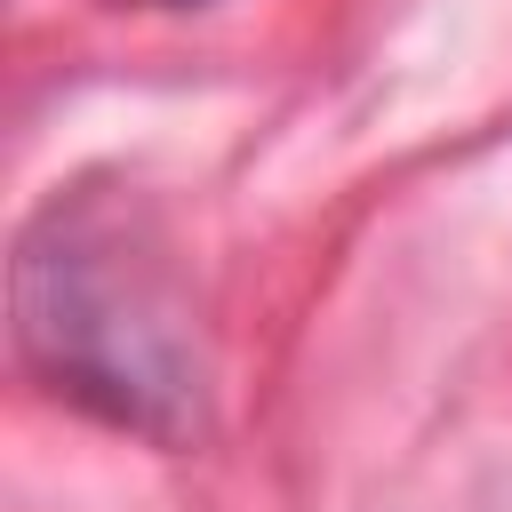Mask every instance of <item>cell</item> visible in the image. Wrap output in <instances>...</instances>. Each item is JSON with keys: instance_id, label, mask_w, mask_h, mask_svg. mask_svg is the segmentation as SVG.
I'll list each match as a JSON object with an SVG mask.
<instances>
[{"instance_id": "7a4b0ae2", "label": "cell", "mask_w": 512, "mask_h": 512, "mask_svg": "<svg viewBox=\"0 0 512 512\" xmlns=\"http://www.w3.org/2000/svg\"><path fill=\"white\" fill-rule=\"evenodd\" d=\"M144 8H200V0H144Z\"/></svg>"}, {"instance_id": "6da1fadb", "label": "cell", "mask_w": 512, "mask_h": 512, "mask_svg": "<svg viewBox=\"0 0 512 512\" xmlns=\"http://www.w3.org/2000/svg\"><path fill=\"white\" fill-rule=\"evenodd\" d=\"M16 352L88 416L144 432V440H192L200 432V344L192 312L112 200H56L24 248H16Z\"/></svg>"}]
</instances>
